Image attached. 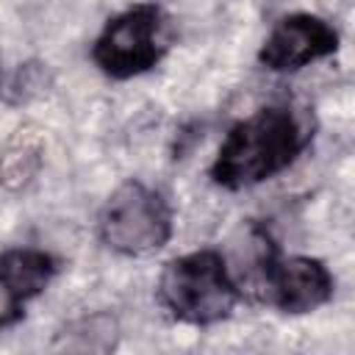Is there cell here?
<instances>
[{
  "mask_svg": "<svg viewBox=\"0 0 355 355\" xmlns=\"http://www.w3.org/2000/svg\"><path fill=\"white\" fill-rule=\"evenodd\" d=\"M175 216L166 197L139 178L122 180L100 205L97 236L125 258H147L169 244Z\"/></svg>",
  "mask_w": 355,
  "mask_h": 355,
  "instance_id": "277c9868",
  "label": "cell"
},
{
  "mask_svg": "<svg viewBox=\"0 0 355 355\" xmlns=\"http://www.w3.org/2000/svg\"><path fill=\"white\" fill-rule=\"evenodd\" d=\"M155 291L164 311L191 327H211L225 322L241 300V288L225 252L214 247L191 250L166 261Z\"/></svg>",
  "mask_w": 355,
  "mask_h": 355,
  "instance_id": "7a4b0ae2",
  "label": "cell"
},
{
  "mask_svg": "<svg viewBox=\"0 0 355 355\" xmlns=\"http://www.w3.org/2000/svg\"><path fill=\"white\" fill-rule=\"evenodd\" d=\"M58 275V258L39 247H8L0 252V330L25 316L28 302L42 297Z\"/></svg>",
  "mask_w": 355,
  "mask_h": 355,
  "instance_id": "52a82bcc",
  "label": "cell"
},
{
  "mask_svg": "<svg viewBox=\"0 0 355 355\" xmlns=\"http://www.w3.org/2000/svg\"><path fill=\"white\" fill-rule=\"evenodd\" d=\"M172 39V19L158 3H133L103 25L92 44V61L105 78L130 80L155 69Z\"/></svg>",
  "mask_w": 355,
  "mask_h": 355,
  "instance_id": "3957f363",
  "label": "cell"
},
{
  "mask_svg": "<svg viewBox=\"0 0 355 355\" xmlns=\"http://www.w3.org/2000/svg\"><path fill=\"white\" fill-rule=\"evenodd\" d=\"M338 28L311 11H294L280 17L258 47V64L269 72H300L322 58L338 53Z\"/></svg>",
  "mask_w": 355,
  "mask_h": 355,
  "instance_id": "8992f818",
  "label": "cell"
},
{
  "mask_svg": "<svg viewBox=\"0 0 355 355\" xmlns=\"http://www.w3.org/2000/svg\"><path fill=\"white\" fill-rule=\"evenodd\" d=\"M258 300L288 316L313 313L336 294V277L322 258L275 252L261 272L255 291Z\"/></svg>",
  "mask_w": 355,
  "mask_h": 355,
  "instance_id": "5b68a950",
  "label": "cell"
},
{
  "mask_svg": "<svg viewBox=\"0 0 355 355\" xmlns=\"http://www.w3.org/2000/svg\"><path fill=\"white\" fill-rule=\"evenodd\" d=\"M44 141L39 133H31L28 128H19L0 150V183L8 189H19L42 166Z\"/></svg>",
  "mask_w": 355,
  "mask_h": 355,
  "instance_id": "ba28073f",
  "label": "cell"
},
{
  "mask_svg": "<svg viewBox=\"0 0 355 355\" xmlns=\"http://www.w3.org/2000/svg\"><path fill=\"white\" fill-rule=\"evenodd\" d=\"M311 122L288 103H269L227 128L211 180L225 191H244L286 172L311 144Z\"/></svg>",
  "mask_w": 355,
  "mask_h": 355,
  "instance_id": "6da1fadb",
  "label": "cell"
}]
</instances>
